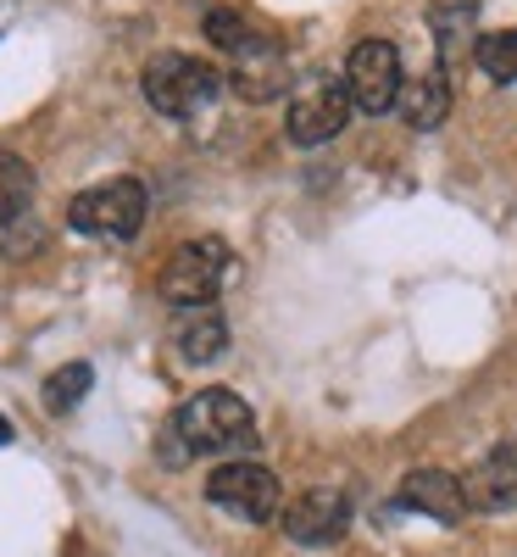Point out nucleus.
Here are the masks:
<instances>
[{
    "label": "nucleus",
    "instance_id": "nucleus-3",
    "mask_svg": "<svg viewBox=\"0 0 517 557\" xmlns=\"http://www.w3.org/2000/svg\"><path fill=\"white\" fill-rule=\"evenodd\" d=\"M146 184L139 178H106L96 190H78L67 201V223L89 240H134L139 228H146Z\"/></svg>",
    "mask_w": 517,
    "mask_h": 557
},
{
    "label": "nucleus",
    "instance_id": "nucleus-17",
    "mask_svg": "<svg viewBox=\"0 0 517 557\" xmlns=\"http://www.w3.org/2000/svg\"><path fill=\"white\" fill-rule=\"evenodd\" d=\"M201 28H206V39L217 45V51H228V57H234V51H245V45L262 34V28H251L240 12H228V7H212Z\"/></svg>",
    "mask_w": 517,
    "mask_h": 557
},
{
    "label": "nucleus",
    "instance_id": "nucleus-16",
    "mask_svg": "<svg viewBox=\"0 0 517 557\" xmlns=\"http://www.w3.org/2000/svg\"><path fill=\"white\" fill-rule=\"evenodd\" d=\"M89 385H96V368H89V362H67V368H56V374L45 380V407H51V412H73L89 396Z\"/></svg>",
    "mask_w": 517,
    "mask_h": 557
},
{
    "label": "nucleus",
    "instance_id": "nucleus-14",
    "mask_svg": "<svg viewBox=\"0 0 517 557\" xmlns=\"http://www.w3.org/2000/svg\"><path fill=\"white\" fill-rule=\"evenodd\" d=\"M34 190H39L34 168H28L17 151H0V228H12V223H23V218H28Z\"/></svg>",
    "mask_w": 517,
    "mask_h": 557
},
{
    "label": "nucleus",
    "instance_id": "nucleus-12",
    "mask_svg": "<svg viewBox=\"0 0 517 557\" xmlns=\"http://www.w3.org/2000/svg\"><path fill=\"white\" fill-rule=\"evenodd\" d=\"M395 112H401V123H406V128L434 134V128L451 117V78H445V67H429L423 78H406Z\"/></svg>",
    "mask_w": 517,
    "mask_h": 557
},
{
    "label": "nucleus",
    "instance_id": "nucleus-9",
    "mask_svg": "<svg viewBox=\"0 0 517 557\" xmlns=\"http://www.w3.org/2000/svg\"><path fill=\"white\" fill-rule=\"evenodd\" d=\"M351 112L356 107L345 96V84H312V89H301V96L290 101L285 134L295 139V146H328L335 134H345Z\"/></svg>",
    "mask_w": 517,
    "mask_h": 557
},
{
    "label": "nucleus",
    "instance_id": "nucleus-15",
    "mask_svg": "<svg viewBox=\"0 0 517 557\" xmlns=\"http://www.w3.org/2000/svg\"><path fill=\"white\" fill-rule=\"evenodd\" d=\"M474 62L484 67V78L495 84H517V28H495L474 39Z\"/></svg>",
    "mask_w": 517,
    "mask_h": 557
},
{
    "label": "nucleus",
    "instance_id": "nucleus-13",
    "mask_svg": "<svg viewBox=\"0 0 517 557\" xmlns=\"http://www.w3.org/2000/svg\"><path fill=\"white\" fill-rule=\"evenodd\" d=\"M173 346L184 362H217L228 351V318L217 307H184L173 323Z\"/></svg>",
    "mask_w": 517,
    "mask_h": 557
},
{
    "label": "nucleus",
    "instance_id": "nucleus-10",
    "mask_svg": "<svg viewBox=\"0 0 517 557\" xmlns=\"http://www.w3.org/2000/svg\"><path fill=\"white\" fill-rule=\"evenodd\" d=\"M401 507L406 513H429L440 524H462L474 507H467V491H462V474H445V469H412L401 480Z\"/></svg>",
    "mask_w": 517,
    "mask_h": 557
},
{
    "label": "nucleus",
    "instance_id": "nucleus-2",
    "mask_svg": "<svg viewBox=\"0 0 517 557\" xmlns=\"http://www.w3.org/2000/svg\"><path fill=\"white\" fill-rule=\"evenodd\" d=\"M139 89H146V101L162 112V117H196L217 101L223 89V73L201 57H184V51H162L146 62L139 73Z\"/></svg>",
    "mask_w": 517,
    "mask_h": 557
},
{
    "label": "nucleus",
    "instance_id": "nucleus-8",
    "mask_svg": "<svg viewBox=\"0 0 517 557\" xmlns=\"http://www.w3.org/2000/svg\"><path fill=\"white\" fill-rule=\"evenodd\" d=\"M223 78H228V89L240 101L262 107V101H273V96L290 89V57H285V45H278L273 34H256L245 51H234V67Z\"/></svg>",
    "mask_w": 517,
    "mask_h": 557
},
{
    "label": "nucleus",
    "instance_id": "nucleus-7",
    "mask_svg": "<svg viewBox=\"0 0 517 557\" xmlns=\"http://www.w3.org/2000/svg\"><path fill=\"white\" fill-rule=\"evenodd\" d=\"M351 530V496L335 485H312L285 507V535L295 546H335Z\"/></svg>",
    "mask_w": 517,
    "mask_h": 557
},
{
    "label": "nucleus",
    "instance_id": "nucleus-4",
    "mask_svg": "<svg viewBox=\"0 0 517 557\" xmlns=\"http://www.w3.org/2000/svg\"><path fill=\"white\" fill-rule=\"evenodd\" d=\"M223 278H228V246L217 235H206V240H184L167 257L156 290H162V301H173L184 312V307H212L217 290H223Z\"/></svg>",
    "mask_w": 517,
    "mask_h": 557
},
{
    "label": "nucleus",
    "instance_id": "nucleus-6",
    "mask_svg": "<svg viewBox=\"0 0 517 557\" xmlns=\"http://www.w3.org/2000/svg\"><path fill=\"white\" fill-rule=\"evenodd\" d=\"M206 502L223 507V513L240 519V524H267L285 496H278L273 469H262V462H251V457H234V462H223V469L206 474Z\"/></svg>",
    "mask_w": 517,
    "mask_h": 557
},
{
    "label": "nucleus",
    "instance_id": "nucleus-1",
    "mask_svg": "<svg viewBox=\"0 0 517 557\" xmlns=\"http://www.w3.org/2000/svg\"><path fill=\"white\" fill-rule=\"evenodd\" d=\"M251 446H256V418L234 391H196L167 424V462L251 451Z\"/></svg>",
    "mask_w": 517,
    "mask_h": 557
},
{
    "label": "nucleus",
    "instance_id": "nucleus-18",
    "mask_svg": "<svg viewBox=\"0 0 517 557\" xmlns=\"http://www.w3.org/2000/svg\"><path fill=\"white\" fill-rule=\"evenodd\" d=\"M0 446H12V424H7V418H0Z\"/></svg>",
    "mask_w": 517,
    "mask_h": 557
},
{
    "label": "nucleus",
    "instance_id": "nucleus-11",
    "mask_svg": "<svg viewBox=\"0 0 517 557\" xmlns=\"http://www.w3.org/2000/svg\"><path fill=\"white\" fill-rule=\"evenodd\" d=\"M467 507L479 513H506L517 507V446H495L484 462H474V474H462Z\"/></svg>",
    "mask_w": 517,
    "mask_h": 557
},
{
    "label": "nucleus",
    "instance_id": "nucleus-5",
    "mask_svg": "<svg viewBox=\"0 0 517 557\" xmlns=\"http://www.w3.org/2000/svg\"><path fill=\"white\" fill-rule=\"evenodd\" d=\"M345 96H351V107L356 112H367V117H384V112H395V101H401V89H406V67H401V51L390 39H362L356 51H351V62H345Z\"/></svg>",
    "mask_w": 517,
    "mask_h": 557
}]
</instances>
